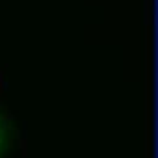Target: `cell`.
<instances>
[{
    "mask_svg": "<svg viewBox=\"0 0 158 158\" xmlns=\"http://www.w3.org/2000/svg\"><path fill=\"white\" fill-rule=\"evenodd\" d=\"M6 139H8V128H6V123L0 119V154L6 147Z\"/></svg>",
    "mask_w": 158,
    "mask_h": 158,
    "instance_id": "cell-1",
    "label": "cell"
}]
</instances>
